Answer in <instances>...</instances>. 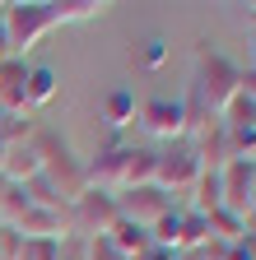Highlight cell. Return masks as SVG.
I'll list each match as a JSON object with an SVG mask.
<instances>
[{
    "mask_svg": "<svg viewBox=\"0 0 256 260\" xmlns=\"http://www.w3.org/2000/svg\"><path fill=\"white\" fill-rule=\"evenodd\" d=\"M121 209H117V190H103V186H84L75 200L66 205V233L70 237H107L112 228H117Z\"/></svg>",
    "mask_w": 256,
    "mask_h": 260,
    "instance_id": "6da1fadb",
    "label": "cell"
},
{
    "mask_svg": "<svg viewBox=\"0 0 256 260\" xmlns=\"http://www.w3.org/2000/svg\"><path fill=\"white\" fill-rule=\"evenodd\" d=\"M0 23H5V38H10V51L23 60V51H33L56 23V10L51 0H19V5H0Z\"/></svg>",
    "mask_w": 256,
    "mask_h": 260,
    "instance_id": "7a4b0ae2",
    "label": "cell"
},
{
    "mask_svg": "<svg viewBox=\"0 0 256 260\" xmlns=\"http://www.w3.org/2000/svg\"><path fill=\"white\" fill-rule=\"evenodd\" d=\"M201 98V107L205 112H223V103L238 93V65L229 60V56H219V51H210V47H201V56H196V88H191Z\"/></svg>",
    "mask_w": 256,
    "mask_h": 260,
    "instance_id": "3957f363",
    "label": "cell"
},
{
    "mask_svg": "<svg viewBox=\"0 0 256 260\" xmlns=\"http://www.w3.org/2000/svg\"><path fill=\"white\" fill-rule=\"evenodd\" d=\"M201 172H205V162H201V149H196V140H173V144H163L158 149V168H154V186H163L168 195L173 190H186V186H196L201 181Z\"/></svg>",
    "mask_w": 256,
    "mask_h": 260,
    "instance_id": "277c9868",
    "label": "cell"
},
{
    "mask_svg": "<svg viewBox=\"0 0 256 260\" xmlns=\"http://www.w3.org/2000/svg\"><path fill=\"white\" fill-rule=\"evenodd\" d=\"M251 190H256V158H229L219 168V209L247 223Z\"/></svg>",
    "mask_w": 256,
    "mask_h": 260,
    "instance_id": "5b68a950",
    "label": "cell"
},
{
    "mask_svg": "<svg viewBox=\"0 0 256 260\" xmlns=\"http://www.w3.org/2000/svg\"><path fill=\"white\" fill-rule=\"evenodd\" d=\"M140 125L149 130L154 140H186L191 135V116H186V103H173V98H149V103L135 107Z\"/></svg>",
    "mask_w": 256,
    "mask_h": 260,
    "instance_id": "8992f818",
    "label": "cell"
},
{
    "mask_svg": "<svg viewBox=\"0 0 256 260\" xmlns=\"http://www.w3.org/2000/svg\"><path fill=\"white\" fill-rule=\"evenodd\" d=\"M117 209H121V218H131L140 228H154L173 209V195L163 186H154V181L149 186H126V190H117Z\"/></svg>",
    "mask_w": 256,
    "mask_h": 260,
    "instance_id": "52a82bcc",
    "label": "cell"
},
{
    "mask_svg": "<svg viewBox=\"0 0 256 260\" xmlns=\"http://www.w3.org/2000/svg\"><path fill=\"white\" fill-rule=\"evenodd\" d=\"M14 233L19 237H51V242H61L66 237V209H42V205H28L14 223Z\"/></svg>",
    "mask_w": 256,
    "mask_h": 260,
    "instance_id": "ba28073f",
    "label": "cell"
},
{
    "mask_svg": "<svg viewBox=\"0 0 256 260\" xmlns=\"http://www.w3.org/2000/svg\"><path fill=\"white\" fill-rule=\"evenodd\" d=\"M0 112H28V65L19 56L0 65Z\"/></svg>",
    "mask_w": 256,
    "mask_h": 260,
    "instance_id": "9c48e42d",
    "label": "cell"
},
{
    "mask_svg": "<svg viewBox=\"0 0 256 260\" xmlns=\"http://www.w3.org/2000/svg\"><path fill=\"white\" fill-rule=\"evenodd\" d=\"M42 172V158H38V144L33 140H23V144H10V153H5V172L0 177H10V181H33Z\"/></svg>",
    "mask_w": 256,
    "mask_h": 260,
    "instance_id": "30bf717a",
    "label": "cell"
},
{
    "mask_svg": "<svg viewBox=\"0 0 256 260\" xmlns=\"http://www.w3.org/2000/svg\"><path fill=\"white\" fill-rule=\"evenodd\" d=\"M107 242L126 255V260H140L149 246H154V237H149V228H140V223H131V218H117V228L107 233Z\"/></svg>",
    "mask_w": 256,
    "mask_h": 260,
    "instance_id": "8fae6325",
    "label": "cell"
},
{
    "mask_svg": "<svg viewBox=\"0 0 256 260\" xmlns=\"http://www.w3.org/2000/svg\"><path fill=\"white\" fill-rule=\"evenodd\" d=\"M51 10H56V23H84V19L107 14L112 5L107 0H51Z\"/></svg>",
    "mask_w": 256,
    "mask_h": 260,
    "instance_id": "7c38bea8",
    "label": "cell"
},
{
    "mask_svg": "<svg viewBox=\"0 0 256 260\" xmlns=\"http://www.w3.org/2000/svg\"><path fill=\"white\" fill-rule=\"evenodd\" d=\"M56 98V70L51 65H28V112L47 107Z\"/></svg>",
    "mask_w": 256,
    "mask_h": 260,
    "instance_id": "4fadbf2b",
    "label": "cell"
},
{
    "mask_svg": "<svg viewBox=\"0 0 256 260\" xmlns=\"http://www.w3.org/2000/svg\"><path fill=\"white\" fill-rule=\"evenodd\" d=\"M219 121L229 125V130H256V103H251L247 93H233L229 103H223Z\"/></svg>",
    "mask_w": 256,
    "mask_h": 260,
    "instance_id": "5bb4252c",
    "label": "cell"
},
{
    "mask_svg": "<svg viewBox=\"0 0 256 260\" xmlns=\"http://www.w3.org/2000/svg\"><path fill=\"white\" fill-rule=\"evenodd\" d=\"M28 205H33V200H28V190L19 181H10V177H0V223H14Z\"/></svg>",
    "mask_w": 256,
    "mask_h": 260,
    "instance_id": "9a60e30c",
    "label": "cell"
},
{
    "mask_svg": "<svg viewBox=\"0 0 256 260\" xmlns=\"http://www.w3.org/2000/svg\"><path fill=\"white\" fill-rule=\"evenodd\" d=\"M103 116H107L112 125H131V121H135V98L126 93V88H112L107 103H103Z\"/></svg>",
    "mask_w": 256,
    "mask_h": 260,
    "instance_id": "2e32d148",
    "label": "cell"
},
{
    "mask_svg": "<svg viewBox=\"0 0 256 260\" xmlns=\"http://www.w3.org/2000/svg\"><path fill=\"white\" fill-rule=\"evenodd\" d=\"M196 214H214L219 209V172H201V181H196V205H191Z\"/></svg>",
    "mask_w": 256,
    "mask_h": 260,
    "instance_id": "e0dca14e",
    "label": "cell"
},
{
    "mask_svg": "<svg viewBox=\"0 0 256 260\" xmlns=\"http://www.w3.org/2000/svg\"><path fill=\"white\" fill-rule=\"evenodd\" d=\"M56 251H61V242H51V237H19L14 260H56Z\"/></svg>",
    "mask_w": 256,
    "mask_h": 260,
    "instance_id": "ac0fdd59",
    "label": "cell"
},
{
    "mask_svg": "<svg viewBox=\"0 0 256 260\" xmlns=\"http://www.w3.org/2000/svg\"><path fill=\"white\" fill-rule=\"evenodd\" d=\"M163 60H168V42L163 38H145L135 47V65H145V70H158Z\"/></svg>",
    "mask_w": 256,
    "mask_h": 260,
    "instance_id": "d6986e66",
    "label": "cell"
},
{
    "mask_svg": "<svg viewBox=\"0 0 256 260\" xmlns=\"http://www.w3.org/2000/svg\"><path fill=\"white\" fill-rule=\"evenodd\" d=\"M56 260H89V242L84 237H61V251H56Z\"/></svg>",
    "mask_w": 256,
    "mask_h": 260,
    "instance_id": "ffe728a7",
    "label": "cell"
},
{
    "mask_svg": "<svg viewBox=\"0 0 256 260\" xmlns=\"http://www.w3.org/2000/svg\"><path fill=\"white\" fill-rule=\"evenodd\" d=\"M89 260H126V255H121L107 237H93V242H89Z\"/></svg>",
    "mask_w": 256,
    "mask_h": 260,
    "instance_id": "44dd1931",
    "label": "cell"
},
{
    "mask_svg": "<svg viewBox=\"0 0 256 260\" xmlns=\"http://www.w3.org/2000/svg\"><path fill=\"white\" fill-rule=\"evenodd\" d=\"M238 93H247L256 103V65H247V70H238Z\"/></svg>",
    "mask_w": 256,
    "mask_h": 260,
    "instance_id": "7402d4cb",
    "label": "cell"
},
{
    "mask_svg": "<svg viewBox=\"0 0 256 260\" xmlns=\"http://www.w3.org/2000/svg\"><path fill=\"white\" fill-rule=\"evenodd\" d=\"M140 260H186V255H182V251H168V246H149Z\"/></svg>",
    "mask_w": 256,
    "mask_h": 260,
    "instance_id": "603a6c76",
    "label": "cell"
},
{
    "mask_svg": "<svg viewBox=\"0 0 256 260\" xmlns=\"http://www.w3.org/2000/svg\"><path fill=\"white\" fill-rule=\"evenodd\" d=\"M10 56H14V51H10V38H5V23H0V65H5Z\"/></svg>",
    "mask_w": 256,
    "mask_h": 260,
    "instance_id": "cb8c5ba5",
    "label": "cell"
},
{
    "mask_svg": "<svg viewBox=\"0 0 256 260\" xmlns=\"http://www.w3.org/2000/svg\"><path fill=\"white\" fill-rule=\"evenodd\" d=\"M5 153H10V144H5V140H0V172H5Z\"/></svg>",
    "mask_w": 256,
    "mask_h": 260,
    "instance_id": "d4e9b609",
    "label": "cell"
},
{
    "mask_svg": "<svg viewBox=\"0 0 256 260\" xmlns=\"http://www.w3.org/2000/svg\"><path fill=\"white\" fill-rule=\"evenodd\" d=\"M247 223H256V190H251V214H247Z\"/></svg>",
    "mask_w": 256,
    "mask_h": 260,
    "instance_id": "484cf974",
    "label": "cell"
}]
</instances>
